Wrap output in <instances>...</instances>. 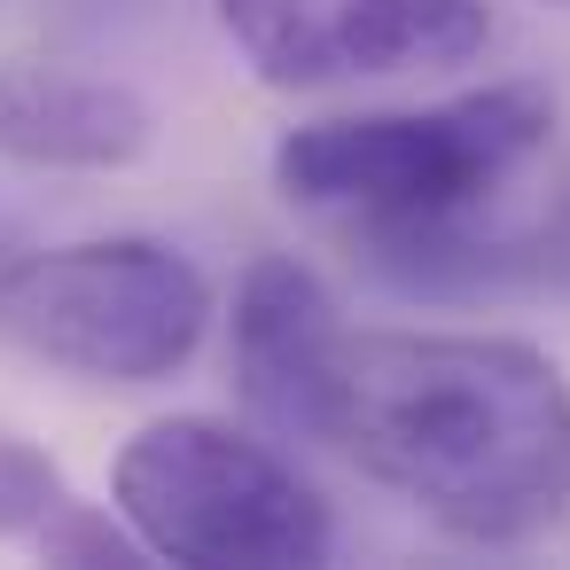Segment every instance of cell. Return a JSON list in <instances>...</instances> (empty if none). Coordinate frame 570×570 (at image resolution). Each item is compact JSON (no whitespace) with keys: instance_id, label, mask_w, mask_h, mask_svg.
Listing matches in <instances>:
<instances>
[{"instance_id":"cell-10","label":"cell","mask_w":570,"mask_h":570,"mask_svg":"<svg viewBox=\"0 0 570 570\" xmlns=\"http://www.w3.org/2000/svg\"><path fill=\"white\" fill-rule=\"evenodd\" d=\"M40 547H48L56 562H141V554H149L134 531H110V523L87 515L79 500H63V508L40 523Z\"/></svg>"},{"instance_id":"cell-1","label":"cell","mask_w":570,"mask_h":570,"mask_svg":"<svg viewBox=\"0 0 570 570\" xmlns=\"http://www.w3.org/2000/svg\"><path fill=\"white\" fill-rule=\"evenodd\" d=\"M328 445L461 547H531L570 515V375L523 336L344 328Z\"/></svg>"},{"instance_id":"cell-6","label":"cell","mask_w":570,"mask_h":570,"mask_svg":"<svg viewBox=\"0 0 570 570\" xmlns=\"http://www.w3.org/2000/svg\"><path fill=\"white\" fill-rule=\"evenodd\" d=\"M157 110L87 71H0V157L32 173H118L149 157Z\"/></svg>"},{"instance_id":"cell-2","label":"cell","mask_w":570,"mask_h":570,"mask_svg":"<svg viewBox=\"0 0 570 570\" xmlns=\"http://www.w3.org/2000/svg\"><path fill=\"white\" fill-rule=\"evenodd\" d=\"M554 134L539 87H484L438 110H367L289 126L274 141V188L313 212H344L383 243H430L461 227L500 180H515Z\"/></svg>"},{"instance_id":"cell-11","label":"cell","mask_w":570,"mask_h":570,"mask_svg":"<svg viewBox=\"0 0 570 570\" xmlns=\"http://www.w3.org/2000/svg\"><path fill=\"white\" fill-rule=\"evenodd\" d=\"M562 9H570V0H562Z\"/></svg>"},{"instance_id":"cell-8","label":"cell","mask_w":570,"mask_h":570,"mask_svg":"<svg viewBox=\"0 0 570 570\" xmlns=\"http://www.w3.org/2000/svg\"><path fill=\"white\" fill-rule=\"evenodd\" d=\"M227 40L243 48V63L297 95V87H328L344 79V56H336V0H212Z\"/></svg>"},{"instance_id":"cell-5","label":"cell","mask_w":570,"mask_h":570,"mask_svg":"<svg viewBox=\"0 0 570 570\" xmlns=\"http://www.w3.org/2000/svg\"><path fill=\"white\" fill-rule=\"evenodd\" d=\"M227 344H235V383H243L250 414L289 430V438H321L328 445L344 321H336V297L321 289V274L305 258L266 250V258L243 266Z\"/></svg>"},{"instance_id":"cell-7","label":"cell","mask_w":570,"mask_h":570,"mask_svg":"<svg viewBox=\"0 0 570 570\" xmlns=\"http://www.w3.org/2000/svg\"><path fill=\"white\" fill-rule=\"evenodd\" d=\"M484 40H492V9H484V0H336L344 79L453 71V63H476Z\"/></svg>"},{"instance_id":"cell-4","label":"cell","mask_w":570,"mask_h":570,"mask_svg":"<svg viewBox=\"0 0 570 570\" xmlns=\"http://www.w3.org/2000/svg\"><path fill=\"white\" fill-rule=\"evenodd\" d=\"M212 282L157 235H87L0 266V336L87 383H165L204 352Z\"/></svg>"},{"instance_id":"cell-3","label":"cell","mask_w":570,"mask_h":570,"mask_svg":"<svg viewBox=\"0 0 570 570\" xmlns=\"http://www.w3.org/2000/svg\"><path fill=\"white\" fill-rule=\"evenodd\" d=\"M118 523L188 570H313L336 547V515L266 438L219 414H157L110 469Z\"/></svg>"},{"instance_id":"cell-9","label":"cell","mask_w":570,"mask_h":570,"mask_svg":"<svg viewBox=\"0 0 570 570\" xmlns=\"http://www.w3.org/2000/svg\"><path fill=\"white\" fill-rule=\"evenodd\" d=\"M56 508H63V476L32 445L0 438V531H40Z\"/></svg>"}]
</instances>
